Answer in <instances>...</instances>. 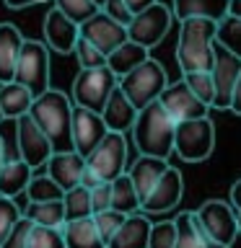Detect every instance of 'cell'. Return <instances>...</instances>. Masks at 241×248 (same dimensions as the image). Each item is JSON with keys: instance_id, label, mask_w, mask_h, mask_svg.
Returning a JSON list of instances; mask_svg holds the SVG:
<instances>
[{"instance_id": "cell-1", "label": "cell", "mask_w": 241, "mask_h": 248, "mask_svg": "<svg viewBox=\"0 0 241 248\" xmlns=\"http://www.w3.org/2000/svg\"><path fill=\"white\" fill-rule=\"evenodd\" d=\"M34 124L44 132V137L50 140L52 153H68L73 150L70 142V114H73V101H70L62 91L47 88L42 96L31 101L26 111Z\"/></svg>"}, {"instance_id": "cell-2", "label": "cell", "mask_w": 241, "mask_h": 248, "mask_svg": "<svg viewBox=\"0 0 241 248\" xmlns=\"http://www.w3.org/2000/svg\"><path fill=\"white\" fill-rule=\"evenodd\" d=\"M174 119L163 111L158 101L140 108L132 124V140L140 155H151V158L169 160L174 153Z\"/></svg>"}, {"instance_id": "cell-3", "label": "cell", "mask_w": 241, "mask_h": 248, "mask_svg": "<svg viewBox=\"0 0 241 248\" xmlns=\"http://www.w3.org/2000/svg\"><path fill=\"white\" fill-rule=\"evenodd\" d=\"M213 42L215 21L207 18H184L179 21L176 62L184 73H210L213 67Z\"/></svg>"}, {"instance_id": "cell-4", "label": "cell", "mask_w": 241, "mask_h": 248, "mask_svg": "<svg viewBox=\"0 0 241 248\" xmlns=\"http://www.w3.org/2000/svg\"><path fill=\"white\" fill-rule=\"evenodd\" d=\"M166 85H169L166 70H163V65L153 57L140 62L135 70H130L127 75H122L120 80H117V88L124 93V98H127L138 111L145 108L148 104H153V101H158V96L163 93Z\"/></svg>"}, {"instance_id": "cell-5", "label": "cell", "mask_w": 241, "mask_h": 248, "mask_svg": "<svg viewBox=\"0 0 241 248\" xmlns=\"http://www.w3.org/2000/svg\"><path fill=\"white\" fill-rule=\"evenodd\" d=\"M11 83L23 85L31 93V98L42 96L50 88V49L44 46V42L23 39Z\"/></svg>"}, {"instance_id": "cell-6", "label": "cell", "mask_w": 241, "mask_h": 248, "mask_svg": "<svg viewBox=\"0 0 241 248\" xmlns=\"http://www.w3.org/2000/svg\"><path fill=\"white\" fill-rule=\"evenodd\" d=\"M215 150V124L210 116L174 124V153L187 163H202Z\"/></svg>"}, {"instance_id": "cell-7", "label": "cell", "mask_w": 241, "mask_h": 248, "mask_svg": "<svg viewBox=\"0 0 241 248\" xmlns=\"http://www.w3.org/2000/svg\"><path fill=\"white\" fill-rule=\"evenodd\" d=\"M86 166L99 181H114L127 170V137L120 132H106L104 140L86 155Z\"/></svg>"}, {"instance_id": "cell-8", "label": "cell", "mask_w": 241, "mask_h": 248, "mask_svg": "<svg viewBox=\"0 0 241 248\" xmlns=\"http://www.w3.org/2000/svg\"><path fill=\"white\" fill-rule=\"evenodd\" d=\"M114 88H117V75L106 65L93 70H81L73 80V106L99 114Z\"/></svg>"}, {"instance_id": "cell-9", "label": "cell", "mask_w": 241, "mask_h": 248, "mask_svg": "<svg viewBox=\"0 0 241 248\" xmlns=\"http://www.w3.org/2000/svg\"><path fill=\"white\" fill-rule=\"evenodd\" d=\"M171 18H174L171 8L163 5L161 0H155L151 8L132 16V21L127 23V39L151 52V46H158L166 39L171 29Z\"/></svg>"}, {"instance_id": "cell-10", "label": "cell", "mask_w": 241, "mask_h": 248, "mask_svg": "<svg viewBox=\"0 0 241 248\" xmlns=\"http://www.w3.org/2000/svg\"><path fill=\"white\" fill-rule=\"evenodd\" d=\"M194 220H197L200 230L207 238L218 240L221 246L231 248L233 240L239 238L236 230V209L223 199H207L194 209Z\"/></svg>"}, {"instance_id": "cell-11", "label": "cell", "mask_w": 241, "mask_h": 248, "mask_svg": "<svg viewBox=\"0 0 241 248\" xmlns=\"http://www.w3.org/2000/svg\"><path fill=\"white\" fill-rule=\"evenodd\" d=\"M241 75V60L228 49H223L218 42H213V67H210V78H213V106L215 108H228L231 93Z\"/></svg>"}, {"instance_id": "cell-12", "label": "cell", "mask_w": 241, "mask_h": 248, "mask_svg": "<svg viewBox=\"0 0 241 248\" xmlns=\"http://www.w3.org/2000/svg\"><path fill=\"white\" fill-rule=\"evenodd\" d=\"M16 145H18V155L16 158H21L31 170L42 168L47 163V158L52 155L50 140L44 137V132L36 127L29 114L16 119Z\"/></svg>"}, {"instance_id": "cell-13", "label": "cell", "mask_w": 241, "mask_h": 248, "mask_svg": "<svg viewBox=\"0 0 241 248\" xmlns=\"http://www.w3.org/2000/svg\"><path fill=\"white\" fill-rule=\"evenodd\" d=\"M78 36L86 39L91 46H96V49L106 57V54L114 52L122 42H127V26H122V23L112 21L101 11H96L88 21H83L81 26H78Z\"/></svg>"}, {"instance_id": "cell-14", "label": "cell", "mask_w": 241, "mask_h": 248, "mask_svg": "<svg viewBox=\"0 0 241 248\" xmlns=\"http://www.w3.org/2000/svg\"><path fill=\"white\" fill-rule=\"evenodd\" d=\"M158 104L163 106V111H166L174 122L202 119V116H207V108H210V106L202 104L189 88H187L184 80L169 83L166 88H163V93L158 96Z\"/></svg>"}, {"instance_id": "cell-15", "label": "cell", "mask_w": 241, "mask_h": 248, "mask_svg": "<svg viewBox=\"0 0 241 248\" xmlns=\"http://www.w3.org/2000/svg\"><path fill=\"white\" fill-rule=\"evenodd\" d=\"M104 135H106V127L96 111L73 106V114H70V142H73V150L81 158H86L104 140Z\"/></svg>"}, {"instance_id": "cell-16", "label": "cell", "mask_w": 241, "mask_h": 248, "mask_svg": "<svg viewBox=\"0 0 241 248\" xmlns=\"http://www.w3.org/2000/svg\"><path fill=\"white\" fill-rule=\"evenodd\" d=\"M184 197V181H182V173L176 168H166L163 176L158 178V184L151 189V194L140 202V212L143 215H161V212H169V209L179 207V202Z\"/></svg>"}, {"instance_id": "cell-17", "label": "cell", "mask_w": 241, "mask_h": 248, "mask_svg": "<svg viewBox=\"0 0 241 248\" xmlns=\"http://www.w3.org/2000/svg\"><path fill=\"white\" fill-rule=\"evenodd\" d=\"M78 42V23L65 18L57 8H50L44 16V46L60 54H70Z\"/></svg>"}, {"instance_id": "cell-18", "label": "cell", "mask_w": 241, "mask_h": 248, "mask_svg": "<svg viewBox=\"0 0 241 248\" xmlns=\"http://www.w3.org/2000/svg\"><path fill=\"white\" fill-rule=\"evenodd\" d=\"M101 122H104L106 132H120V135H127L135 124V116H138V108L124 98V93L120 88H114L109 93L104 108L99 111Z\"/></svg>"}, {"instance_id": "cell-19", "label": "cell", "mask_w": 241, "mask_h": 248, "mask_svg": "<svg viewBox=\"0 0 241 248\" xmlns=\"http://www.w3.org/2000/svg\"><path fill=\"white\" fill-rule=\"evenodd\" d=\"M83 163H86V158H81L75 150H68V153H52L44 166H47V176H50L62 191H68V189H73V186H78V181H81Z\"/></svg>"}, {"instance_id": "cell-20", "label": "cell", "mask_w": 241, "mask_h": 248, "mask_svg": "<svg viewBox=\"0 0 241 248\" xmlns=\"http://www.w3.org/2000/svg\"><path fill=\"white\" fill-rule=\"evenodd\" d=\"M151 217L143 212H132L124 217V222L117 228L106 248H148V235H151Z\"/></svg>"}, {"instance_id": "cell-21", "label": "cell", "mask_w": 241, "mask_h": 248, "mask_svg": "<svg viewBox=\"0 0 241 248\" xmlns=\"http://www.w3.org/2000/svg\"><path fill=\"white\" fill-rule=\"evenodd\" d=\"M166 168H169V160L151 158V155H140V158L127 168V176H130L132 186H135L140 202L151 194V189L158 184V178L163 176V170H166Z\"/></svg>"}, {"instance_id": "cell-22", "label": "cell", "mask_w": 241, "mask_h": 248, "mask_svg": "<svg viewBox=\"0 0 241 248\" xmlns=\"http://www.w3.org/2000/svg\"><path fill=\"white\" fill-rule=\"evenodd\" d=\"M231 0H171V16L176 21L184 18H207V21H221L228 16Z\"/></svg>"}, {"instance_id": "cell-23", "label": "cell", "mask_w": 241, "mask_h": 248, "mask_svg": "<svg viewBox=\"0 0 241 248\" xmlns=\"http://www.w3.org/2000/svg\"><path fill=\"white\" fill-rule=\"evenodd\" d=\"M31 176H34V170L21 158H5L3 168H0V197L16 199L18 194L26 191Z\"/></svg>"}, {"instance_id": "cell-24", "label": "cell", "mask_w": 241, "mask_h": 248, "mask_svg": "<svg viewBox=\"0 0 241 248\" xmlns=\"http://www.w3.org/2000/svg\"><path fill=\"white\" fill-rule=\"evenodd\" d=\"M21 44H23L21 31L13 23H0V83L13 80V70H16Z\"/></svg>"}, {"instance_id": "cell-25", "label": "cell", "mask_w": 241, "mask_h": 248, "mask_svg": "<svg viewBox=\"0 0 241 248\" xmlns=\"http://www.w3.org/2000/svg\"><path fill=\"white\" fill-rule=\"evenodd\" d=\"M62 240H65V248H106V243L101 240L96 225H93L91 217H83V220H73L62 225Z\"/></svg>"}, {"instance_id": "cell-26", "label": "cell", "mask_w": 241, "mask_h": 248, "mask_svg": "<svg viewBox=\"0 0 241 248\" xmlns=\"http://www.w3.org/2000/svg\"><path fill=\"white\" fill-rule=\"evenodd\" d=\"M148 57H151L148 49H143L140 44H135V42L127 39V42H122L114 52L106 54V67L112 70V73L117 75V80H120L122 75H127L130 70H135L140 62H145Z\"/></svg>"}, {"instance_id": "cell-27", "label": "cell", "mask_w": 241, "mask_h": 248, "mask_svg": "<svg viewBox=\"0 0 241 248\" xmlns=\"http://www.w3.org/2000/svg\"><path fill=\"white\" fill-rule=\"evenodd\" d=\"M31 93L18 83H3L0 85V114L3 119L16 122L18 116H23L31 106Z\"/></svg>"}, {"instance_id": "cell-28", "label": "cell", "mask_w": 241, "mask_h": 248, "mask_svg": "<svg viewBox=\"0 0 241 248\" xmlns=\"http://www.w3.org/2000/svg\"><path fill=\"white\" fill-rule=\"evenodd\" d=\"M31 225L42 228H62L65 225V212H62V199L60 202H29L26 209H21Z\"/></svg>"}, {"instance_id": "cell-29", "label": "cell", "mask_w": 241, "mask_h": 248, "mask_svg": "<svg viewBox=\"0 0 241 248\" xmlns=\"http://www.w3.org/2000/svg\"><path fill=\"white\" fill-rule=\"evenodd\" d=\"M112 186V207L109 209H117V212L122 215H132V212H140V197L135 191V186H132L127 170H124L122 176H117L114 181H109Z\"/></svg>"}, {"instance_id": "cell-30", "label": "cell", "mask_w": 241, "mask_h": 248, "mask_svg": "<svg viewBox=\"0 0 241 248\" xmlns=\"http://www.w3.org/2000/svg\"><path fill=\"white\" fill-rule=\"evenodd\" d=\"M62 212H65V222L73 220H83V217H91V194L83 186H73L62 194Z\"/></svg>"}, {"instance_id": "cell-31", "label": "cell", "mask_w": 241, "mask_h": 248, "mask_svg": "<svg viewBox=\"0 0 241 248\" xmlns=\"http://www.w3.org/2000/svg\"><path fill=\"white\" fill-rule=\"evenodd\" d=\"M174 225H176L174 248H205L200 225H197V220H194V212H179L174 217Z\"/></svg>"}, {"instance_id": "cell-32", "label": "cell", "mask_w": 241, "mask_h": 248, "mask_svg": "<svg viewBox=\"0 0 241 248\" xmlns=\"http://www.w3.org/2000/svg\"><path fill=\"white\" fill-rule=\"evenodd\" d=\"M215 42L241 60V18L225 16L215 23Z\"/></svg>"}, {"instance_id": "cell-33", "label": "cell", "mask_w": 241, "mask_h": 248, "mask_svg": "<svg viewBox=\"0 0 241 248\" xmlns=\"http://www.w3.org/2000/svg\"><path fill=\"white\" fill-rule=\"evenodd\" d=\"M62 191L50 176H31V181L26 186V199L29 202H60Z\"/></svg>"}, {"instance_id": "cell-34", "label": "cell", "mask_w": 241, "mask_h": 248, "mask_svg": "<svg viewBox=\"0 0 241 248\" xmlns=\"http://www.w3.org/2000/svg\"><path fill=\"white\" fill-rule=\"evenodd\" d=\"M54 8H57L65 18H70L73 23L81 26L83 21H88L91 16L99 11V3L96 0H54Z\"/></svg>"}, {"instance_id": "cell-35", "label": "cell", "mask_w": 241, "mask_h": 248, "mask_svg": "<svg viewBox=\"0 0 241 248\" xmlns=\"http://www.w3.org/2000/svg\"><path fill=\"white\" fill-rule=\"evenodd\" d=\"M26 248H65L60 228H42V225H31L26 232Z\"/></svg>"}, {"instance_id": "cell-36", "label": "cell", "mask_w": 241, "mask_h": 248, "mask_svg": "<svg viewBox=\"0 0 241 248\" xmlns=\"http://www.w3.org/2000/svg\"><path fill=\"white\" fill-rule=\"evenodd\" d=\"M182 80L205 106H213L215 91H213V78H210V73H184Z\"/></svg>"}, {"instance_id": "cell-37", "label": "cell", "mask_w": 241, "mask_h": 248, "mask_svg": "<svg viewBox=\"0 0 241 248\" xmlns=\"http://www.w3.org/2000/svg\"><path fill=\"white\" fill-rule=\"evenodd\" d=\"M21 207L16 204V199L0 197V246L11 238V232L16 230V225L21 220Z\"/></svg>"}, {"instance_id": "cell-38", "label": "cell", "mask_w": 241, "mask_h": 248, "mask_svg": "<svg viewBox=\"0 0 241 248\" xmlns=\"http://www.w3.org/2000/svg\"><path fill=\"white\" fill-rule=\"evenodd\" d=\"M124 217H127V215L117 212V209H104V212L91 215V220H93V225H96L101 240H104V243H109V240H112V235L117 232V228L124 222Z\"/></svg>"}, {"instance_id": "cell-39", "label": "cell", "mask_w": 241, "mask_h": 248, "mask_svg": "<svg viewBox=\"0 0 241 248\" xmlns=\"http://www.w3.org/2000/svg\"><path fill=\"white\" fill-rule=\"evenodd\" d=\"M73 54L78 60V65H81V70H93V67H104L106 65V57L101 54L96 46H91L86 39L78 36V42L73 46Z\"/></svg>"}, {"instance_id": "cell-40", "label": "cell", "mask_w": 241, "mask_h": 248, "mask_svg": "<svg viewBox=\"0 0 241 248\" xmlns=\"http://www.w3.org/2000/svg\"><path fill=\"white\" fill-rule=\"evenodd\" d=\"M176 240V225L174 220H163L151 225V235H148V248H174Z\"/></svg>"}, {"instance_id": "cell-41", "label": "cell", "mask_w": 241, "mask_h": 248, "mask_svg": "<svg viewBox=\"0 0 241 248\" xmlns=\"http://www.w3.org/2000/svg\"><path fill=\"white\" fill-rule=\"evenodd\" d=\"M99 11L109 16L112 21L122 23V26H127V23L132 21V13L127 11V5H124V0H101L99 3Z\"/></svg>"}, {"instance_id": "cell-42", "label": "cell", "mask_w": 241, "mask_h": 248, "mask_svg": "<svg viewBox=\"0 0 241 248\" xmlns=\"http://www.w3.org/2000/svg\"><path fill=\"white\" fill-rule=\"evenodd\" d=\"M88 194H91V209H93V215L104 212V209L112 207V186H109V181H101L99 186H93Z\"/></svg>"}, {"instance_id": "cell-43", "label": "cell", "mask_w": 241, "mask_h": 248, "mask_svg": "<svg viewBox=\"0 0 241 248\" xmlns=\"http://www.w3.org/2000/svg\"><path fill=\"white\" fill-rule=\"evenodd\" d=\"M29 228H31V222L26 220V217H21L18 225H16V230L11 232V238H8L0 248H26V232H29Z\"/></svg>"}, {"instance_id": "cell-44", "label": "cell", "mask_w": 241, "mask_h": 248, "mask_svg": "<svg viewBox=\"0 0 241 248\" xmlns=\"http://www.w3.org/2000/svg\"><path fill=\"white\" fill-rule=\"evenodd\" d=\"M101 181H99V178H96V173H93V170L88 168V166H86V163H83V170H81V181H78V186H83V189H93V186H99Z\"/></svg>"}, {"instance_id": "cell-45", "label": "cell", "mask_w": 241, "mask_h": 248, "mask_svg": "<svg viewBox=\"0 0 241 248\" xmlns=\"http://www.w3.org/2000/svg\"><path fill=\"white\" fill-rule=\"evenodd\" d=\"M228 108H231L233 114H239V116H241V75H239L236 85H233V93H231V104H228Z\"/></svg>"}, {"instance_id": "cell-46", "label": "cell", "mask_w": 241, "mask_h": 248, "mask_svg": "<svg viewBox=\"0 0 241 248\" xmlns=\"http://www.w3.org/2000/svg\"><path fill=\"white\" fill-rule=\"evenodd\" d=\"M155 3V0H124V5H127V11L135 16V13H140V11H145V8H151Z\"/></svg>"}, {"instance_id": "cell-47", "label": "cell", "mask_w": 241, "mask_h": 248, "mask_svg": "<svg viewBox=\"0 0 241 248\" xmlns=\"http://www.w3.org/2000/svg\"><path fill=\"white\" fill-rule=\"evenodd\" d=\"M228 204L233 209H241V178H236L233 186H231V202H228Z\"/></svg>"}, {"instance_id": "cell-48", "label": "cell", "mask_w": 241, "mask_h": 248, "mask_svg": "<svg viewBox=\"0 0 241 248\" xmlns=\"http://www.w3.org/2000/svg\"><path fill=\"white\" fill-rule=\"evenodd\" d=\"M8 8H13V11H21V8L26 5H36V3H44V0H3Z\"/></svg>"}, {"instance_id": "cell-49", "label": "cell", "mask_w": 241, "mask_h": 248, "mask_svg": "<svg viewBox=\"0 0 241 248\" xmlns=\"http://www.w3.org/2000/svg\"><path fill=\"white\" fill-rule=\"evenodd\" d=\"M228 16L241 18V0H231V3H228Z\"/></svg>"}, {"instance_id": "cell-50", "label": "cell", "mask_w": 241, "mask_h": 248, "mask_svg": "<svg viewBox=\"0 0 241 248\" xmlns=\"http://www.w3.org/2000/svg\"><path fill=\"white\" fill-rule=\"evenodd\" d=\"M3 163H5V142H3V137H0V168H3Z\"/></svg>"}, {"instance_id": "cell-51", "label": "cell", "mask_w": 241, "mask_h": 248, "mask_svg": "<svg viewBox=\"0 0 241 248\" xmlns=\"http://www.w3.org/2000/svg\"><path fill=\"white\" fill-rule=\"evenodd\" d=\"M236 230H239V235H241V209H236Z\"/></svg>"}, {"instance_id": "cell-52", "label": "cell", "mask_w": 241, "mask_h": 248, "mask_svg": "<svg viewBox=\"0 0 241 248\" xmlns=\"http://www.w3.org/2000/svg\"><path fill=\"white\" fill-rule=\"evenodd\" d=\"M0 122H3V114H0Z\"/></svg>"}, {"instance_id": "cell-53", "label": "cell", "mask_w": 241, "mask_h": 248, "mask_svg": "<svg viewBox=\"0 0 241 248\" xmlns=\"http://www.w3.org/2000/svg\"><path fill=\"white\" fill-rule=\"evenodd\" d=\"M96 3H101V0H96Z\"/></svg>"}, {"instance_id": "cell-54", "label": "cell", "mask_w": 241, "mask_h": 248, "mask_svg": "<svg viewBox=\"0 0 241 248\" xmlns=\"http://www.w3.org/2000/svg\"><path fill=\"white\" fill-rule=\"evenodd\" d=\"M0 124H3V122H0Z\"/></svg>"}]
</instances>
